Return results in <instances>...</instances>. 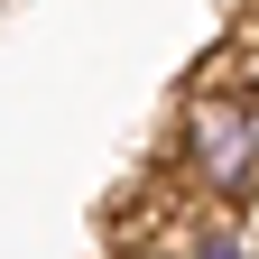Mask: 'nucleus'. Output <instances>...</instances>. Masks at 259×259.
I'll return each mask as SVG.
<instances>
[{
	"label": "nucleus",
	"instance_id": "obj_1",
	"mask_svg": "<svg viewBox=\"0 0 259 259\" xmlns=\"http://www.w3.org/2000/svg\"><path fill=\"white\" fill-rule=\"evenodd\" d=\"M167 176L185 185V204H213V213L259 204V93L204 74L167 120Z\"/></svg>",
	"mask_w": 259,
	"mask_h": 259
},
{
	"label": "nucleus",
	"instance_id": "obj_2",
	"mask_svg": "<svg viewBox=\"0 0 259 259\" xmlns=\"http://www.w3.org/2000/svg\"><path fill=\"white\" fill-rule=\"evenodd\" d=\"M176 250H185V259H259V250H250V232H241V213H213V204H185Z\"/></svg>",
	"mask_w": 259,
	"mask_h": 259
},
{
	"label": "nucleus",
	"instance_id": "obj_3",
	"mask_svg": "<svg viewBox=\"0 0 259 259\" xmlns=\"http://www.w3.org/2000/svg\"><path fill=\"white\" fill-rule=\"evenodd\" d=\"M120 259H185L176 232H139V241H120Z\"/></svg>",
	"mask_w": 259,
	"mask_h": 259
},
{
	"label": "nucleus",
	"instance_id": "obj_4",
	"mask_svg": "<svg viewBox=\"0 0 259 259\" xmlns=\"http://www.w3.org/2000/svg\"><path fill=\"white\" fill-rule=\"evenodd\" d=\"M232 47H250V56H259V0H241V10H232Z\"/></svg>",
	"mask_w": 259,
	"mask_h": 259
}]
</instances>
